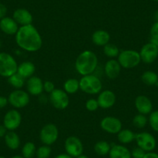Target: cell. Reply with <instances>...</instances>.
<instances>
[{
  "mask_svg": "<svg viewBox=\"0 0 158 158\" xmlns=\"http://www.w3.org/2000/svg\"><path fill=\"white\" fill-rule=\"evenodd\" d=\"M140 79L146 85H156L158 82V74L155 71H146L142 74Z\"/></svg>",
  "mask_w": 158,
  "mask_h": 158,
  "instance_id": "obj_25",
  "label": "cell"
},
{
  "mask_svg": "<svg viewBox=\"0 0 158 158\" xmlns=\"http://www.w3.org/2000/svg\"><path fill=\"white\" fill-rule=\"evenodd\" d=\"M117 57L120 66L125 69L136 68L141 62L139 53L134 50H124L119 53Z\"/></svg>",
  "mask_w": 158,
  "mask_h": 158,
  "instance_id": "obj_5",
  "label": "cell"
},
{
  "mask_svg": "<svg viewBox=\"0 0 158 158\" xmlns=\"http://www.w3.org/2000/svg\"><path fill=\"white\" fill-rule=\"evenodd\" d=\"M15 39L18 47L27 52H36L43 46L42 36L33 24L19 27Z\"/></svg>",
  "mask_w": 158,
  "mask_h": 158,
  "instance_id": "obj_1",
  "label": "cell"
},
{
  "mask_svg": "<svg viewBox=\"0 0 158 158\" xmlns=\"http://www.w3.org/2000/svg\"><path fill=\"white\" fill-rule=\"evenodd\" d=\"M76 158H89V157L88 156H86V155L81 154V155H80L79 156H77V157H76Z\"/></svg>",
  "mask_w": 158,
  "mask_h": 158,
  "instance_id": "obj_45",
  "label": "cell"
},
{
  "mask_svg": "<svg viewBox=\"0 0 158 158\" xmlns=\"http://www.w3.org/2000/svg\"><path fill=\"white\" fill-rule=\"evenodd\" d=\"M54 158H74L72 156H71L70 155H68V153H60L58 154L57 156H56Z\"/></svg>",
  "mask_w": 158,
  "mask_h": 158,
  "instance_id": "obj_43",
  "label": "cell"
},
{
  "mask_svg": "<svg viewBox=\"0 0 158 158\" xmlns=\"http://www.w3.org/2000/svg\"><path fill=\"white\" fill-rule=\"evenodd\" d=\"M103 52L106 57H109V58H115V57H118L120 51L116 45L109 43L103 47Z\"/></svg>",
  "mask_w": 158,
  "mask_h": 158,
  "instance_id": "obj_30",
  "label": "cell"
},
{
  "mask_svg": "<svg viewBox=\"0 0 158 158\" xmlns=\"http://www.w3.org/2000/svg\"><path fill=\"white\" fill-rule=\"evenodd\" d=\"M157 48H158V44H157Z\"/></svg>",
  "mask_w": 158,
  "mask_h": 158,
  "instance_id": "obj_50",
  "label": "cell"
},
{
  "mask_svg": "<svg viewBox=\"0 0 158 158\" xmlns=\"http://www.w3.org/2000/svg\"><path fill=\"white\" fill-rule=\"evenodd\" d=\"M148 123L152 130L158 133V110L152 111L148 118Z\"/></svg>",
  "mask_w": 158,
  "mask_h": 158,
  "instance_id": "obj_33",
  "label": "cell"
},
{
  "mask_svg": "<svg viewBox=\"0 0 158 158\" xmlns=\"http://www.w3.org/2000/svg\"><path fill=\"white\" fill-rule=\"evenodd\" d=\"M0 158H6L5 156H0Z\"/></svg>",
  "mask_w": 158,
  "mask_h": 158,
  "instance_id": "obj_47",
  "label": "cell"
},
{
  "mask_svg": "<svg viewBox=\"0 0 158 158\" xmlns=\"http://www.w3.org/2000/svg\"><path fill=\"white\" fill-rule=\"evenodd\" d=\"M148 123V118L145 115L138 113L133 118V124L135 127L138 129H143L147 126Z\"/></svg>",
  "mask_w": 158,
  "mask_h": 158,
  "instance_id": "obj_31",
  "label": "cell"
},
{
  "mask_svg": "<svg viewBox=\"0 0 158 158\" xmlns=\"http://www.w3.org/2000/svg\"><path fill=\"white\" fill-rule=\"evenodd\" d=\"M85 107L89 112H95L99 108L97 99L95 98H90L85 103Z\"/></svg>",
  "mask_w": 158,
  "mask_h": 158,
  "instance_id": "obj_34",
  "label": "cell"
},
{
  "mask_svg": "<svg viewBox=\"0 0 158 158\" xmlns=\"http://www.w3.org/2000/svg\"><path fill=\"white\" fill-rule=\"evenodd\" d=\"M8 130H6L3 125H0V138H2L6 136Z\"/></svg>",
  "mask_w": 158,
  "mask_h": 158,
  "instance_id": "obj_41",
  "label": "cell"
},
{
  "mask_svg": "<svg viewBox=\"0 0 158 158\" xmlns=\"http://www.w3.org/2000/svg\"><path fill=\"white\" fill-rule=\"evenodd\" d=\"M22 123V115L17 109L9 110L3 118V126L8 131H15Z\"/></svg>",
  "mask_w": 158,
  "mask_h": 158,
  "instance_id": "obj_11",
  "label": "cell"
},
{
  "mask_svg": "<svg viewBox=\"0 0 158 158\" xmlns=\"http://www.w3.org/2000/svg\"><path fill=\"white\" fill-rule=\"evenodd\" d=\"M8 98L2 95H0V109H3L8 105Z\"/></svg>",
  "mask_w": 158,
  "mask_h": 158,
  "instance_id": "obj_39",
  "label": "cell"
},
{
  "mask_svg": "<svg viewBox=\"0 0 158 158\" xmlns=\"http://www.w3.org/2000/svg\"><path fill=\"white\" fill-rule=\"evenodd\" d=\"M35 71H36V67L31 61H23L18 65L17 73L24 79H28L33 76Z\"/></svg>",
  "mask_w": 158,
  "mask_h": 158,
  "instance_id": "obj_22",
  "label": "cell"
},
{
  "mask_svg": "<svg viewBox=\"0 0 158 158\" xmlns=\"http://www.w3.org/2000/svg\"><path fill=\"white\" fill-rule=\"evenodd\" d=\"M153 1H154V2H158V0H153Z\"/></svg>",
  "mask_w": 158,
  "mask_h": 158,
  "instance_id": "obj_48",
  "label": "cell"
},
{
  "mask_svg": "<svg viewBox=\"0 0 158 158\" xmlns=\"http://www.w3.org/2000/svg\"><path fill=\"white\" fill-rule=\"evenodd\" d=\"M10 158H24L23 156H20V155H15V156H12Z\"/></svg>",
  "mask_w": 158,
  "mask_h": 158,
  "instance_id": "obj_46",
  "label": "cell"
},
{
  "mask_svg": "<svg viewBox=\"0 0 158 158\" xmlns=\"http://www.w3.org/2000/svg\"><path fill=\"white\" fill-rule=\"evenodd\" d=\"M117 138L122 144H128L135 140L136 134L129 129H122L117 133Z\"/></svg>",
  "mask_w": 158,
  "mask_h": 158,
  "instance_id": "obj_24",
  "label": "cell"
},
{
  "mask_svg": "<svg viewBox=\"0 0 158 158\" xmlns=\"http://www.w3.org/2000/svg\"><path fill=\"white\" fill-rule=\"evenodd\" d=\"M13 18L18 25L27 26L32 24L33 23V16L29 10L23 8H19L13 12Z\"/></svg>",
  "mask_w": 158,
  "mask_h": 158,
  "instance_id": "obj_17",
  "label": "cell"
},
{
  "mask_svg": "<svg viewBox=\"0 0 158 158\" xmlns=\"http://www.w3.org/2000/svg\"><path fill=\"white\" fill-rule=\"evenodd\" d=\"M64 149L66 153L74 158L81 155L84 151L82 142L75 136H70L65 139Z\"/></svg>",
  "mask_w": 158,
  "mask_h": 158,
  "instance_id": "obj_9",
  "label": "cell"
},
{
  "mask_svg": "<svg viewBox=\"0 0 158 158\" xmlns=\"http://www.w3.org/2000/svg\"><path fill=\"white\" fill-rule=\"evenodd\" d=\"M80 90L89 95H97L102 92V83L99 77L93 74L81 77L79 80Z\"/></svg>",
  "mask_w": 158,
  "mask_h": 158,
  "instance_id": "obj_3",
  "label": "cell"
},
{
  "mask_svg": "<svg viewBox=\"0 0 158 158\" xmlns=\"http://www.w3.org/2000/svg\"><path fill=\"white\" fill-rule=\"evenodd\" d=\"M49 101L53 107L58 110H64L67 109L69 105L68 94L64 90L55 89L49 96Z\"/></svg>",
  "mask_w": 158,
  "mask_h": 158,
  "instance_id": "obj_8",
  "label": "cell"
},
{
  "mask_svg": "<svg viewBox=\"0 0 158 158\" xmlns=\"http://www.w3.org/2000/svg\"><path fill=\"white\" fill-rule=\"evenodd\" d=\"M154 18H155V19H156V22H158V10L156 12V13H155V14H154Z\"/></svg>",
  "mask_w": 158,
  "mask_h": 158,
  "instance_id": "obj_44",
  "label": "cell"
},
{
  "mask_svg": "<svg viewBox=\"0 0 158 158\" xmlns=\"http://www.w3.org/2000/svg\"><path fill=\"white\" fill-rule=\"evenodd\" d=\"M39 100H40V102H41V103H43V104H45V103L47 102V101H48V98H47L46 95H43V94H41V95H40Z\"/></svg>",
  "mask_w": 158,
  "mask_h": 158,
  "instance_id": "obj_42",
  "label": "cell"
},
{
  "mask_svg": "<svg viewBox=\"0 0 158 158\" xmlns=\"http://www.w3.org/2000/svg\"><path fill=\"white\" fill-rule=\"evenodd\" d=\"M36 145L33 142H27L22 148V156L24 158H33L36 155Z\"/></svg>",
  "mask_w": 158,
  "mask_h": 158,
  "instance_id": "obj_29",
  "label": "cell"
},
{
  "mask_svg": "<svg viewBox=\"0 0 158 158\" xmlns=\"http://www.w3.org/2000/svg\"><path fill=\"white\" fill-rule=\"evenodd\" d=\"M156 86H157V88H158V82H157V84H156Z\"/></svg>",
  "mask_w": 158,
  "mask_h": 158,
  "instance_id": "obj_49",
  "label": "cell"
},
{
  "mask_svg": "<svg viewBox=\"0 0 158 158\" xmlns=\"http://www.w3.org/2000/svg\"><path fill=\"white\" fill-rule=\"evenodd\" d=\"M18 64L16 59L6 52H0V76L10 77L17 72Z\"/></svg>",
  "mask_w": 158,
  "mask_h": 158,
  "instance_id": "obj_4",
  "label": "cell"
},
{
  "mask_svg": "<svg viewBox=\"0 0 158 158\" xmlns=\"http://www.w3.org/2000/svg\"><path fill=\"white\" fill-rule=\"evenodd\" d=\"M100 127L103 131L110 134H117L123 129L119 118L114 116H106L100 122Z\"/></svg>",
  "mask_w": 158,
  "mask_h": 158,
  "instance_id": "obj_12",
  "label": "cell"
},
{
  "mask_svg": "<svg viewBox=\"0 0 158 158\" xmlns=\"http://www.w3.org/2000/svg\"><path fill=\"white\" fill-rule=\"evenodd\" d=\"M137 147L146 152H151L156 148V140L154 136L148 132H141L136 134L135 138Z\"/></svg>",
  "mask_w": 158,
  "mask_h": 158,
  "instance_id": "obj_10",
  "label": "cell"
},
{
  "mask_svg": "<svg viewBox=\"0 0 158 158\" xmlns=\"http://www.w3.org/2000/svg\"><path fill=\"white\" fill-rule=\"evenodd\" d=\"M8 83L16 89H20L25 84V79L16 72L8 77Z\"/></svg>",
  "mask_w": 158,
  "mask_h": 158,
  "instance_id": "obj_28",
  "label": "cell"
},
{
  "mask_svg": "<svg viewBox=\"0 0 158 158\" xmlns=\"http://www.w3.org/2000/svg\"><path fill=\"white\" fill-rule=\"evenodd\" d=\"M59 130L54 123H48L44 126L40 132V139L44 145L51 146L57 140Z\"/></svg>",
  "mask_w": 158,
  "mask_h": 158,
  "instance_id": "obj_6",
  "label": "cell"
},
{
  "mask_svg": "<svg viewBox=\"0 0 158 158\" xmlns=\"http://www.w3.org/2000/svg\"><path fill=\"white\" fill-rule=\"evenodd\" d=\"M121 68L118 60L115 59H110L106 63L104 67V71L106 77L109 79H115L121 72Z\"/></svg>",
  "mask_w": 158,
  "mask_h": 158,
  "instance_id": "obj_19",
  "label": "cell"
},
{
  "mask_svg": "<svg viewBox=\"0 0 158 158\" xmlns=\"http://www.w3.org/2000/svg\"><path fill=\"white\" fill-rule=\"evenodd\" d=\"M141 61L143 63L150 64L153 63L158 57V48L157 46L151 43H147L141 48L139 51Z\"/></svg>",
  "mask_w": 158,
  "mask_h": 158,
  "instance_id": "obj_13",
  "label": "cell"
},
{
  "mask_svg": "<svg viewBox=\"0 0 158 158\" xmlns=\"http://www.w3.org/2000/svg\"><path fill=\"white\" fill-rule=\"evenodd\" d=\"M135 107L138 112L143 115H148L153 111V103L147 96L143 95H138L134 101Z\"/></svg>",
  "mask_w": 158,
  "mask_h": 158,
  "instance_id": "obj_15",
  "label": "cell"
},
{
  "mask_svg": "<svg viewBox=\"0 0 158 158\" xmlns=\"http://www.w3.org/2000/svg\"><path fill=\"white\" fill-rule=\"evenodd\" d=\"M111 39L110 34L106 30H98L93 33L92 40L93 44L98 47H104L109 43Z\"/></svg>",
  "mask_w": 158,
  "mask_h": 158,
  "instance_id": "obj_21",
  "label": "cell"
},
{
  "mask_svg": "<svg viewBox=\"0 0 158 158\" xmlns=\"http://www.w3.org/2000/svg\"><path fill=\"white\" fill-rule=\"evenodd\" d=\"M109 158H132L131 151L123 145H113L109 153Z\"/></svg>",
  "mask_w": 158,
  "mask_h": 158,
  "instance_id": "obj_20",
  "label": "cell"
},
{
  "mask_svg": "<svg viewBox=\"0 0 158 158\" xmlns=\"http://www.w3.org/2000/svg\"><path fill=\"white\" fill-rule=\"evenodd\" d=\"M111 145L105 140H100L97 142L94 146V150L99 156H106L109 154L110 151Z\"/></svg>",
  "mask_w": 158,
  "mask_h": 158,
  "instance_id": "obj_27",
  "label": "cell"
},
{
  "mask_svg": "<svg viewBox=\"0 0 158 158\" xmlns=\"http://www.w3.org/2000/svg\"><path fill=\"white\" fill-rule=\"evenodd\" d=\"M80 89L79 81L76 78L68 79L64 84V90L68 94H75Z\"/></svg>",
  "mask_w": 158,
  "mask_h": 158,
  "instance_id": "obj_26",
  "label": "cell"
},
{
  "mask_svg": "<svg viewBox=\"0 0 158 158\" xmlns=\"http://www.w3.org/2000/svg\"><path fill=\"white\" fill-rule=\"evenodd\" d=\"M97 101H98V106L102 109H110L115 104L116 95L111 90L102 91L98 94Z\"/></svg>",
  "mask_w": 158,
  "mask_h": 158,
  "instance_id": "obj_14",
  "label": "cell"
},
{
  "mask_svg": "<svg viewBox=\"0 0 158 158\" xmlns=\"http://www.w3.org/2000/svg\"><path fill=\"white\" fill-rule=\"evenodd\" d=\"M51 154V148L50 146L44 145L36 149V156L37 158H49Z\"/></svg>",
  "mask_w": 158,
  "mask_h": 158,
  "instance_id": "obj_32",
  "label": "cell"
},
{
  "mask_svg": "<svg viewBox=\"0 0 158 158\" xmlns=\"http://www.w3.org/2000/svg\"><path fill=\"white\" fill-rule=\"evenodd\" d=\"M19 28V25L13 18L6 16L0 20V30L5 34L16 35Z\"/></svg>",
  "mask_w": 158,
  "mask_h": 158,
  "instance_id": "obj_18",
  "label": "cell"
},
{
  "mask_svg": "<svg viewBox=\"0 0 158 158\" xmlns=\"http://www.w3.org/2000/svg\"><path fill=\"white\" fill-rule=\"evenodd\" d=\"M98 64L96 54L92 51H85L77 56L75 60V69L81 76L92 74L95 72Z\"/></svg>",
  "mask_w": 158,
  "mask_h": 158,
  "instance_id": "obj_2",
  "label": "cell"
},
{
  "mask_svg": "<svg viewBox=\"0 0 158 158\" xmlns=\"http://www.w3.org/2000/svg\"><path fill=\"white\" fill-rule=\"evenodd\" d=\"M55 89V85L51 81H46L44 82V91L47 93L51 94Z\"/></svg>",
  "mask_w": 158,
  "mask_h": 158,
  "instance_id": "obj_36",
  "label": "cell"
},
{
  "mask_svg": "<svg viewBox=\"0 0 158 158\" xmlns=\"http://www.w3.org/2000/svg\"><path fill=\"white\" fill-rule=\"evenodd\" d=\"M5 143L10 150H17L20 146V138L15 131H8L4 136Z\"/></svg>",
  "mask_w": 158,
  "mask_h": 158,
  "instance_id": "obj_23",
  "label": "cell"
},
{
  "mask_svg": "<svg viewBox=\"0 0 158 158\" xmlns=\"http://www.w3.org/2000/svg\"><path fill=\"white\" fill-rule=\"evenodd\" d=\"M27 92L31 95H40L44 92V81L37 76H32L27 81Z\"/></svg>",
  "mask_w": 158,
  "mask_h": 158,
  "instance_id": "obj_16",
  "label": "cell"
},
{
  "mask_svg": "<svg viewBox=\"0 0 158 158\" xmlns=\"http://www.w3.org/2000/svg\"><path fill=\"white\" fill-rule=\"evenodd\" d=\"M143 158H158V154L154 152H147Z\"/></svg>",
  "mask_w": 158,
  "mask_h": 158,
  "instance_id": "obj_40",
  "label": "cell"
},
{
  "mask_svg": "<svg viewBox=\"0 0 158 158\" xmlns=\"http://www.w3.org/2000/svg\"><path fill=\"white\" fill-rule=\"evenodd\" d=\"M30 101V94L21 89H16L9 95V104L15 109H23L29 105Z\"/></svg>",
  "mask_w": 158,
  "mask_h": 158,
  "instance_id": "obj_7",
  "label": "cell"
},
{
  "mask_svg": "<svg viewBox=\"0 0 158 158\" xmlns=\"http://www.w3.org/2000/svg\"><path fill=\"white\" fill-rule=\"evenodd\" d=\"M147 152L144 151L140 147H137L131 151V156L133 158H143Z\"/></svg>",
  "mask_w": 158,
  "mask_h": 158,
  "instance_id": "obj_35",
  "label": "cell"
},
{
  "mask_svg": "<svg viewBox=\"0 0 158 158\" xmlns=\"http://www.w3.org/2000/svg\"><path fill=\"white\" fill-rule=\"evenodd\" d=\"M7 11V7L4 4L0 3V20L6 16Z\"/></svg>",
  "mask_w": 158,
  "mask_h": 158,
  "instance_id": "obj_38",
  "label": "cell"
},
{
  "mask_svg": "<svg viewBox=\"0 0 158 158\" xmlns=\"http://www.w3.org/2000/svg\"><path fill=\"white\" fill-rule=\"evenodd\" d=\"M150 38L158 40V22L156 21L152 25L150 30Z\"/></svg>",
  "mask_w": 158,
  "mask_h": 158,
  "instance_id": "obj_37",
  "label": "cell"
}]
</instances>
